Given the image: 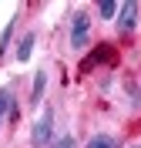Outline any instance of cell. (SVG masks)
I'll return each instance as SVG.
<instances>
[{
  "label": "cell",
  "mask_w": 141,
  "mask_h": 148,
  "mask_svg": "<svg viewBox=\"0 0 141 148\" xmlns=\"http://www.w3.org/2000/svg\"><path fill=\"white\" fill-rule=\"evenodd\" d=\"M30 141H34V148H47L50 141H54V111H50V108H44V114L34 121Z\"/></svg>",
  "instance_id": "obj_1"
},
{
  "label": "cell",
  "mask_w": 141,
  "mask_h": 148,
  "mask_svg": "<svg viewBox=\"0 0 141 148\" xmlns=\"http://www.w3.org/2000/svg\"><path fill=\"white\" fill-rule=\"evenodd\" d=\"M138 14H141V7L134 0L121 3V7H118V30H121V34H131V30L138 27Z\"/></svg>",
  "instance_id": "obj_2"
},
{
  "label": "cell",
  "mask_w": 141,
  "mask_h": 148,
  "mask_svg": "<svg viewBox=\"0 0 141 148\" xmlns=\"http://www.w3.org/2000/svg\"><path fill=\"white\" fill-rule=\"evenodd\" d=\"M87 34H91V17H87V14H77L74 24H71V47L81 51V47L87 44Z\"/></svg>",
  "instance_id": "obj_3"
},
{
  "label": "cell",
  "mask_w": 141,
  "mask_h": 148,
  "mask_svg": "<svg viewBox=\"0 0 141 148\" xmlns=\"http://www.w3.org/2000/svg\"><path fill=\"white\" fill-rule=\"evenodd\" d=\"M34 44H37V34H34V30H27V34L20 37V44H17V61H20V64H24V61H30Z\"/></svg>",
  "instance_id": "obj_4"
},
{
  "label": "cell",
  "mask_w": 141,
  "mask_h": 148,
  "mask_svg": "<svg viewBox=\"0 0 141 148\" xmlns=\"http://www.w3.org/2000/svg\"><path fill=\"white\" fill-rule=\"evenodd\" d=\"M44 91H47V71H37L34 74V88H30V104H34V108L40 104Z\"/></svg>",
  "instance_id": "obj_5"
},
{
  "label": "cell",
  "mask_w": 141,
  "mask_h": 148,
  "mask_svg": "<svg viewBox=\"0 0 141 148\" xmlns=\"http://www.w3.org/2000/svg\"><path fill=\"white\" fill-rule=\"evenodd\" d=\"M84 148H118V138H114V135H108V131H97V135H94Z\"/></svg>",
  "instance_id": "obj_6"
},
{
  "label": "cell",
  "mask_w": 141,
  "mask_h": 148,
  "mask_svg": "<svg viewBox=\"0 0 141 148\" xmlns=\"http://www.w3.org/2000/svg\"><path fill=\"white\" fill-rule=\"evenodd\" d=\"M108 57H111V44H101V47H97V51H94V54L84 61V64H81V71H91L97 61H108Z\"/></svg>",
  "instance_id": "obj_7"
},
{
  "label": "cell",
  "mask_w": 141,
  "mask_h": 148,
  "mask_svg": "<svg viewBox=\"0 0 141 148\" xmlns=\"http://www.w3.org/2000/svg\"><path fill=\"white\" fill-rule=\"evenodd\" d=\"M14 24H17V17L10 20L7 27H3V34H0V61H3V57H7V44H10V34H14Z\"/></svg>",
  "instance_id": "obj_8"
},
{
  "label": "cell",
  "mask_w": 141,
  "mask_h": 148,
  "mask_svg": "<svg viewBox=\"0 0 141 148\" xmlns=\"http://www.w3.org/2000/svg\"><path fill=\"white\" fill-rule=\"evenodd\" d=\"M97 14H101V20H114V17H118V3L104 0V3H97Z\"/></svg>",
  "instance_id": "obj_9"
},
{
  "label": "cell",
  "mask_w": 141,
  "mask_h": 148,
  "mask_svg": "<svg viewBox=\"0 0 141 148\" xmlns=\"http://www.w3.org/2000/svg\"><path fill=\"white\" fill-rule=\"evenodd\" d=\"M10 98H14V91H10V88H0V121L7 118V104H10Z\"/></svg>",
  "instance_id": "obj_10"
},
{
  "label": "cell",
  "mask_w": 141,
  "mask_h": 148,
  "mask_svg": "<svg viewBox=\"0 0 141 148\" xmlns=\"http://www.w3.org/2000/svg\"><path fill=\"white\" fill-rule=\"evenodd\" d=\"M77 141H74V135H61V138H54L50 141V148H74Z\"/></svg>",
  "instance_id": "obj_11"
}]
</instances>
